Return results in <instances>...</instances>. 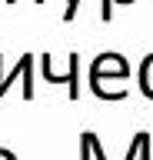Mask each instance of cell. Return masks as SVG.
Listing matches in <instances>:
<instances>
[{"instance_id":"1","label":"cell","mask_w":153,"mask_h":160,"mask_svg":"<svg viewBox=\"0 0 153 160\" xmlns=\"http://www.w3.org/2000/svg\"><path fill=\"white\" fill-rule=\"evenodd\" d=\"M40 67H43V80L47 83H67V93L70 100H80V53H67V73H57L53 70V53H40Z\"/></svg>"},{"instance_id":"2","label":"cell","mask_w":153,"mask_h":160,"mask_svg":"<svg viewBox=\"0 0 153 160\" xmlns=\"http://www.w3.org/2000/svg\"><path fill=\"white\" fill-rule=\"evenodd\" d=\"M20 77H23V100H33L37 97V87H33V80H37L33 77V53H23L17 60V67H10V73H3V57H0V100H3L7 87Z\"/></svg>"},{"instance_id":"3","label":"cell","mask_w":153,"mask_h":160,"mask_svg":"<svg viewBox=\"0 0 153 160\" xmlns=\"http://www.w3.org/2000/svg\"><path fill=\"white\" fill-rule=\"evenodd\" d=\"M130 77V63L123 53H100L90 63V80H127Z\"/></svg>"},{"instance_id":"4","label":"cell","mask_w":153,"mask_h":160,"mask_svg":"<svg viewBox=\"0 0 153 160\" xmlns=\"http://www.w3.org/2000/svg\"><path fill=\"white\" fill-rule=\"evenodd\" d=\"M140 90H143V97L153 100V53L140 63Z\"/></svg>"},{"instance_id":"5","label":"cell","mask_w":153,"mask_h":160,"mask_svg":"<svg viewBox=\"0 0 153 160\" xmlns=\"http://www.w3.org/2000/svg\"><path fill=\"white\" fill-rule=\"evenodd\" d=\"M150 137V133H146V130H140V133H136V137H133V143H130V150H127V160H136L140 157V143L143 140Z\"/></svg>"},{"instance_id":"6","label":"cell","mask_w":153,"mask_h":160,"mask_svg":"<svg viewBox=\"0 0 153 160\" xmlns=\"http://www.w3.org/2000/svg\"><path fill=\"white\" fill-rule=\"evenodd\" d=\"M113 3H133V0H103V3H100V20H103V23L113 17Z\"/></svg>"},{"instance_id":"7","label":"cell","mask_w":153,"mask_h":160,"mask_svg":"<svg viewBox=\"0 0 153 160\" xmlns=\"http://www.w3.org/2000/svg\"><path fill=\"white\" fill-rule=\"evenodd\" d=\"M77 7H80V0H67V7H63V20H67V23L77 17Z\"/></svg>"},{"instance_id":"8","label":"cell","mask_w":153,"mask_h":160,"mask_svg":"<svg viewBox=\"0 0 153 160\" xmlns=\"http://www.w3.org/2000/svg\"><path fill=\"white\" fill-rule=\"evenodd\" d=\"M80 160H90V137H80Z\"/></svg>"},{"instance_id":"9","label":"cell","mask_w":153,"mask_h":160,"mask_svg":"<svg viewBox=\"0 0 153 160\" xmlns=\"http://www.w3.org/2000/svg\"><path fill=\"white\" fill-rule=\"evenodd\" d=\"M0 160H17V157H13V150H7V147H0Z\"/></svg>"}]
</instances>
